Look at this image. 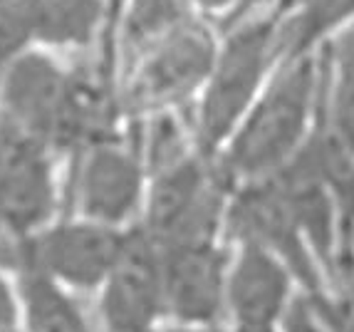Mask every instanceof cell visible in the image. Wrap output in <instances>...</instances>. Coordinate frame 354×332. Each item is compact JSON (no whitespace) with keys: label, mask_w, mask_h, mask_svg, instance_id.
I'll return each instance as SVG.
<instances>
[{"label":"cell","mask_w":354,"mask_h":332,"mask_svg":"<svg viewBox=\"0 0 354 332\" xmlns=\"http://www.w3.org/2000/svg\"><path fill=\"white\" fill-rule=\"evenodd\" d=\"M322 50H290L243 114L216 161L233 186L283 172L313 137L322 112Z\"/></svg>","instance_id":"1"},{"label":"cell","mask_w":354,"mask_h":332,"mask_svg":"<svg viewBox=\"0 0 354 332\" xmlns=\"http://www.w3.org/2000/svg\"><path fill=\"white\" fill-rule=\"evenodd\" d=\"M292 10L295 0H275L221 30L211 75L189 109L203 154L216 156L223 149L280 59L292 50Z\"/></svg>","instance_id":"2"},{"label":"cell","mask_w":354,"mask_h":332,"mask_svg":"<svg viewBox=\"0 0 354 332\" xmlns=\"http://www.w3.org/2000/svg\"><path fill=\"white\" fill-rule=\"evenodd\" d=\"M149 172L131 122L112 137L97 139L65 159L62 214L119 231L142 223Z\"/></svg>","instance_id":"3"},{"label":"cell","mask_w":354,"mask_h":332,"mask_svg":"<svg viewBox=\"0 0 354 332\" xmlns=\"http://www.w3.org/2000/svg\"><path fill=\"white\" fill-rule=\"evenodd\" d=\"M230 184L216 156L191 154L149 172L142 228L159 246L225 238Z\"/></svg>","instance_id":"4"},{"label":"cell","mask_w":354,"mask_h":332,"mask_svg":"<svg viewBox=\"0 0 354 332\" xmlns=\"http://www.w3.org/2000/svg\"><path fill=\"white\" fill-rule=\"evenodd\" d=\"M218 40L221 30L194 15L129 62L119 72L127 117L189 112L211 75Z\"/></svg>","instance_id":"5"},{"label":"cell","mask_w":354,"mask_h":332,"mask_svg":"<svg viewBox=\"0 0 354 332\" xmlns=\"http://www.w3.org/2000/svg\"><path fill=\"white\" fill-rule=\"evenodd\" d=\"M65 159L0 124V258L62 214Z\"/></svg>","instance_id":"6"},{"label":"cell","mask_w":354,"mask_h":332,"mask_svg":"<svg viewBox=\"0 0 354 332\" xmlns=\"http://www.w3.org/2000/svg\"><path fill=\"white\" fill-rule=\"evenodd\" d=\"M75 55L35 50L0 75V124L45 144L65 159Z\"/></svg>","instance_id":"7"},{"label":"cell","mask_w":354,"mask_h":332,"mask_svg":"<svg viewBox=\"0 0 354 332\" xmlns=\"http://www.w3.org/2000/svg\"><path fill=\"white\" fill-rule=\"evenodd\" d=\"M109 45L106 0H0V75L35 50L82 55Z\"/></svg>","instance_id":"8"},{"label":"cell","mask_w":354,"mask_h":332,"mask_svg":"<svg viewBox=\"0 0 354 332\" xmlns=\"http://www.w3.org/2000/svg\"><path fill=\"white\" fill-rule=\"evenodd\" d=\"M129 231L59 214L20 241L10 273L32 268L77 295H95L112 270Z\"/></svg>","instance_id":"9"},{"label":"cell","mask_w":354,"mask_h":332,"mask_svg":"<svg viewBox=\"0 0 354 332\" xmlns=\"http://www.w3.org/2000/svg\"><path fill=\"white\" fill-rule=\"evenodd\" d=\"M95 297L104 332H159L166 325L161 246L142 225L127 233Z\"/></svg>","instance_id":"10"},{"label":"cell","mask_w":354,"mask_h":332,"mask_svg":"<svg viewBox=\"0 0 354 332\" xmlns=\"http://www.w3.org/2000/svg\"><path fill=\"white\" fill-rule=\"evenodd\" d=\"M166 325L223 327L230 241L161 246Z\"/></svg>","instance_id":"11"},{"label":"cell","mask_w":354,"mask_h":332,"mask_svg":"<svg viewBox=\"0 0 354 332\" xmlns=\"http://www.w3.org/2000/svg\"><path fill=\"white\" fill-rule=\"evenodd\" d=\"M295 273L283 258L250 241H230L225 283L228 332H275L300 293Z\"/></svg>","instance_id":"12"},{"label":"cell","mask_w":354,"mask_h":332,"mask_svg":"<svg viewBox=\"0 0 354 332\" xmlns=\"http://www.w3.org/2000/svg\"><path fill=\"white\" fill-rule=\"evenodd\" d=\"M194 15L189 0H122L109 25V48L119 72Z\"/></svg>","instance_id":"13"},{"label":"cell","mask_w":354,"mask_h":332,"mask_svg":"<svg viewBox=\"0 0 354 332\" xmlns=\"http://www.w3.org/2000/svg\"><path fill=\"white\" fill-rule=\"evenodd\" d=\"M18 288L20 332H92L77 293L32 268L12 273Z\"/></svg>","instance_id":"14"},{"label":"cell","mask_w":354,"mask_h":332,"mask_svg":"<svg viewBox=\"0 0 354 332\" xmlns=\"http://www.w3.org/2000/svg\"><path fill=\"white\" fill-rule=\"evenodd\" d=\"M319 50L325 67L319 117L354 151V20L327 35Z\"/></svg>","instance_id":"15"},{"label":"cell","mask_w":354,"mask_h":332,"mask_svg":"<svg viewBox=\"0 0 354 332\" xmlns=\"http://www.w3.org/2000/svg\"><path fill=\"white\" fill-rule=\"evenodd\" d=\"M332 332H354V273L339 275L317 293H310Z\"/></svg>","instance_id":"16"},{"label":"cell","mask_w":354,"mask_h":332,"mask_svg":"<svg viewBox=\"0 0 354 332\" xmlns=\"http://www.w3.org/2000/svg\"><path fill=\"white\" fill-rule=\"evenodd\" d=\"M189 6L194 8L196 15L211 20L218 30L263 8L260 0H189Z\"/></svg>","instance_id":"17"},{"label":"cell","mask_w":354,"mask_h":332,"mask_svg":"<svg viewBox=\"0 0 354 332\" xmlns=\"http://www.w3.org/2000/svg\"><path fill=\"white\" fill-rule=\"evenodd\" d=\"M280 332H332V330L325 322V317L319 315L310 293L300 290L295 295V300H292V305H290L288 315L283 317Z\"/></svg>","instance_id":"18"},{"label":"cell","mask_w":354,"mask_h":332,"mask_svg":"<svg viewBox=\"0 0 354 332\" xmlns=\"http://www.w3.org/2000/svg\"><path fill=\"white\" fill-rule=\"evenodd\" d=\"M20 327L18 288L8 268L0 266V332H15Z\"/></svg>","instance_id":"19"},{"label":"cell","mask_w":354,"mask_h":332,"mask_svg":"<svg viewBox=\"0 0 354 332\" xmlns=\"http://www.w3.org/2000/svg\"><path fill=\"white\" fill-rule=\"evenodd\" d=\"M159 332H225L223 327H181V325H164Z\"/></svg>","instance_id":"20"},{"label":"cell","mask_w":354,"mask_h":332,"mask_svg":"<svg viewBox=\"0 0 354 332\" xmlns=\"http://www.w3.org/2000/svg\"><path fill=\"white\" fill-rule=\"evenodd\" d=\"M106 3H109V25H112L114 12L119 10V6H122V0H106Z\"/></svg>","instance_id":"21"}]
</instances>
